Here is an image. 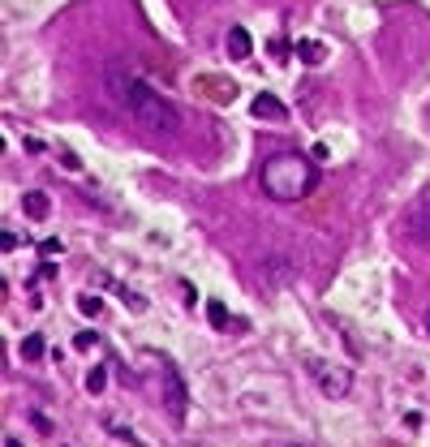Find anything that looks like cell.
I'll return each instance as SVG.
<instances>
[{
	"mask_svg": "<svg viewBox=\"0 0 430 447\" xmlns=\"http://www.w3.org/2000/svg\"><path fill=\"white\" fill-rule=\"evenodd\" d=\"M108 82H112V95L125 104V112H130L142 130H151V134H177L181 130L177 108H172L159 90H151L142 77H130V73L112 69V73H108Z\"/></svg>",
	"mask_w": 430,
	"mask_h": 447,
	"instance_id": "obj_1",
	"label": "cell"
},
{
	"mask_svg": "<svg viewBox=\"0 0 430 447\" xmlns=\"http://www.w3.org/2000/svg\"><path fill=\"white\" fill-rule=\"evenodd\" d=\"M259 185H263V194L276 198V202H301L318 189V168H314V159L301 155V151H280L263 164Z\"/></svg>",
	"mask_w": 430,
	"mask_h": 447,
	"instance_id": "obj_2",
	"label": "cell"
},
{
	"mask_svg": "<svg viewBox=\"0 0 430 447\" xmlns=\"http://www.w3.org/2000/svg\"><path fill=\"white\" fill-rule=\"evenodd\" d=\"M306 365H310L318 391H323L327 400H344V396L353 391V370H348V365H340V361H323V357H310Z\"/></svg>",
	"mask_w": 430,
	"mask_h": 447,
	"instance_id": "obj_3",
	"label": "cell"
},
{
	"mask_svg": "<svg viewBox=\"0 0 430 447\" xmlns=\"http://www.w3.org/2000/svg\"><path fill=\"white\" fill-rule=\"evenodd\" d=\"M155 361V370H159V383H164V404H168V413L177 422H185V413H189V396H185V383H181V374H177V365H172L168 357H151Z\"/></svg>",
	"mask_w": 430,
	"mask_h": 447,
	"instance_id": "obj_4",
	"label": "cell"
},
{
	"mask_svg": "<svg viewBox=\"0 0 430 447\" xmlns=\"http://www.w3.org/2000/svg\"><path fill=\"white\" fill-rule=\"evenodd\" d=\"M405 232H409V241H413V245H422V250L430 254V206H418V211H409Z\"/></svg>",
	"mask_w": 430,
	"mask_h": 447,
	"instance_id": "obj_5",
	"label": "cell"
},
{
	"mask_svg": "<svg viewBox=\"0 0 430 447\" xmlns=\"http://www.w3.org/2000/svg\"><path fill=\"white\" fill-rule=\"evenodd\" d=\"M250 112H254V121H289V108H284L276 95H254L250 99Z\"/></svg>",
	"mask_w": 430,
	"mask_h": 447,
	"instance_id": "obj_6",
	"label": "cell"
},
{
	"mask_svg": "<svg viewBox=\"0 0 430 447\" xmlns=\"http://www.w3.org/2000/svg\"><path fill=\"white\" fill-rule=\"evenodd\" d=\"M206 318H211V327H215V331H232V327H237V323H232V314H228V306H224L219 297L206 301Z\"/></svg>",
	"mask_w": 430,
	"mask_h": 447,
	"instance_id": "obj_7",
	"label": "cell"
},
{
	"mask_svg": "<svg viewBox=\"0 0 430 447\" xmlns=\"http://www.w3.org/2000/svg\"><path fill=\"white\" fill-rule=\"evenodd\" d=\"M22 211H26L30 219H47V211H52V202H47V194H39V189H26Z\"/></svg>",
	"mask_w": 430,
	"mask_h": 447,
	"instance_id": "obj_8",
	"label": "cell"
},
{
	"mask_svg": "<svg viewBox=\"0 0 430 447\" xmlns=\"http://www.w3.org/2000/svg\"><path fill=\"white\" fill-rule=\"evenodd\" d=\"M228 56L232 60H246L250 56V30L246 26H232L228 30Z\"/></svg>",
	"mask_w": 430,
	"mask_h": 447,
	"instance_id": "obj_9",
	"label": "cell"
},
{
	"mask_svg": "<svg viewBox=\"0 0 430 447\" xmlns=\"http://www.w3.org/2000/svg\"><path fill=\"white\" fill-rule=\"evenodd\" d=\"M198 86H202L206 95H211L215 104H228V99H237V86H228V82H219V77H202Z\"/></svg>",
	"mask_w": 430,
	"mask_h": 447,
	"instance_id": "obj_10",
	"label": "cell"
},
{
	"mask_svg": "<svg viewBox=\"0 0 430 447\" xmlns=\"http://www.w3.org/2000/svg\"><path fill=\"white\" fill-rule=\"evenodd\" d=\"M297 56L306 60V65H323V60H327V47L318 43V39H301V43H297Z\"/></svg>",
	"mask_w": 430,
	"mask_h": 447,
	"instance_id": "obj_11",
	"label": "cell"
},
{
	"mask_svg": "<svg viewBox=\"0 0 430 447\" xmlns=\"http://www.w3.org/2000/svg\"><path fill=\"white\" fill-rule=\"evenodd\" d=\"M43 353H47L43 335H26V340H22V357L26 361H43Z\"/></svg>",
	"mask_w": 430,
	"mask_h": 447,
	"instance_id": "obj_12",
	"label": "cell"
},
{
	"mask_svg": "<svg viewBox=\"0 0 430 447\" xmlns=\"http://www.w3.org/2000/svg\"><path fill=\"white\" fill-rule=\"evenodd\" d=\"M77 310H82L86 318H99V314H104V301H99V293H95V297H91V293H82V297H77Z\"/></svg>",
	"mask_w": 430,
	"mask_h": 447,
	"instance_id": "obj_13",
	"label": "cell"
},
{
	"mask_svg": "<svg viewBox=\"0 0 430 447\" xmlns=\"http://www.w3.org/2000/svg\"><path fill=\"white\" fill-rule=\"evenodd\" d=\"M104 383H108V370H104V365H95V370L86 374V391H91V396H99V391H104Z\"/></svg>",
	"mask_w": 430,
	"mask_h": 447,
	"instance_id": "obj_14",
	"label": "cell"
},
{
	"mask_svg": "<svg viewBox=\"0 0 430 447\" xmlns=\"http://www.w3.org/2000/svg\"><path fill=\"white\" fill-rule=\"evenodd\" d=\"M73 348H82V353H91V348H99V335H95V331H77Z\"/></svg>",
	"mask_w": 430,
	"mask_h": 447,
	"instance_id": "obj_15",
	"label": "cell"
},
{
	"mask_svg": "<svg viewBox=\"0 0 430 447\" xmlns=\"http://www.w3.org/2000/svg\"><path fill=\"white\" fill-rule=\"evenodd\" d=\"M56 159H60V164H65V168H73V172H77V168H82V159H77L73 151H60Z\"/></svg>",
	"mask_w": 430,
	"mask_h": 447,
	"instance_id": "obj_16",
	"label": "cell"
},
{
	"mask_svg": "<svg viewBox=\"0 0 430 447\" xmlns=\"http://www.w3.org/2000/svg\"><path fill=\"white\" fill-rule=\"evenodd\" d=\"M39 254H60V241H56V237H47V241L39 245Z\"/></svg>",
	"mask_w": 430,
	"mask_h": 447,
	"instance_id": "obj_17",
	"label": "cell"
},
{
	"mask_svg": "<svg viewBox=\"0 0 430 447\" xmlns=\"http://www.w3.org/2000/svg\"><path fill=\"white\" fill-rule=\"evenodd\" d=\"M0 245H5V254H13V250H18V237L5 232V237H0Z\"/></svg>",
	"mask_w": 430,
	"mask_h": 447,
	"instance_id": "obj_18",
	"label": "cell"
},
{
	"mask_svg": "<svg viewBox=\"0 0 430 447\" xmlns=\"http://www.w3.org/2000/svg\"><path fill=\"white\" fill-rule=\"evenodd\" d=\"M5 447H22V443H18V439H5Z\"/></svg>",
	"mask_w": 430,
	"mask_h": 447,
	"instance_id": "obj_19",
	"label": "cell"
},
{
	"mask_svg": "<svg viewBox=\"0 0 430 447\" xmlns=\"http://www.w3.org/2000/svg\"><path fill=\"white\" fill-rule=\"evenodd\" d=\"M426 331H430V310H426Z\"/></svg>",
	"mask_w": 430,
	"mask_h": 447,
	"instance_id": "obj_20",
	"label": "cell"
}]
</instances>
